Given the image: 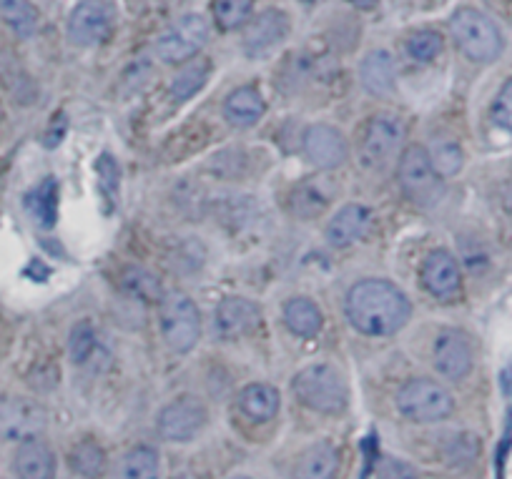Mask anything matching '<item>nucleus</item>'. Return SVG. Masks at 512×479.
I'll return each instance as SVG.
<instances>
[{
  "label": "nucleus",
  "mask_w": 512,
  "mask_h": 479,
  "mask_svg": "<svg viewBox=\"0 0 512 479\" xmlns=\"http://www.w3.org/2000/svg\"><path fill=\"white\" fill-rule=\"evenodd\" d=\"M344 314L364 337H392L410 322L412 304L392 281L362 279L349 289Z\"/></svg>",
  "instance_id": "nucleus-1"
},
{
  "label": "nucleus",
  "mask_w": 512,
  "mask_h": 479,
  "mask_svg": "<svg viewBox=\"0 0 512 479\" xmlns=\"http://www.w3.org/2000/svg\"><path fill=\"white\" fill-rule=\"evenodd\" d=\"M292 392L307 409L319 414H339L347 409L349 387L344 374L332 364H312L294 374Z\"/></svg>",
  "instance_id": "nucleus-2"
},
{
  "label": "nucleus",
  "mask_w": 512,
  "mask_h": 479,
  "mask_svg": "<svg viewBox=\"0 0 512 479\" xmlns=\"http://www.w3.org/2000/svg\"><path fill=\"white\" fill-rule=\"evenodd\" d=\"M450 33L457 48L475 63H492L502 53V33L477 8H460L450 18Z\"/></svg>",
  "instance_id": "nucleus-3"
},
{
  "label": "nucleus",
  "mask_w": 512,
  "mask_h": 479,
  "mask_svg": "<svg viewBox=\"0 0 512 479\" xmlns=\"http://www.w3.org/2000/svg\"><path fill=\"white\" fill-rule=\"evenodd\" d=\"M397 181H400L407 199L417 206H425V209L437 204L445 194V179L432 166L427 148L417 146V143L402 151L400 166H397Z\"/></svg>",
  "instance_id": "nucleus-4"
},
{
  "label": "nucleus",
  "mask_w": 512,
  "mask_h": 479,
  "mask_svg": "<svg viewBox=\"0 0 512 479\" xmlns=\"http://www.w3.org/2000/svg\"><path fill=\"white\" fill-rule=\"evenodd\" d=\"M397 409L410 422L430 424L450 417L455 412V402H452V394L442 384H437L435 379L417 377L410 379L397 392Z\"/></svg>",
  "instance_id": "nucleus-5"
},
{
  "label": "nucleus",
  "mask_w": 512,
  "mask_h": 479,
  "mask_svg": "<svg viewBox=\"0 0 512 479\" xmlns=\"http://www.w3.org/2000/svg\"><path fill=\"white\" fill-rule=\"evenodd\" d=\"M161 332L171 352L189 354L201 339V314L184 291L161 299Z\"/></svg>",
  "instance_id": "nucleus-6"
},
{
  "label": "nucleus",
  "mask_w": 512,
  "mask_h": 479,
  "mask_svg": "<svg viewBox=\"0 0 512 479\" xmlns=\"http://www.w3.org/2000/svg\"><path fill=\"white\" fill-rule=\"evenodd\" d=\"M116 26V8L111 0H81L68 18V38L76 46L93 48L111 38Z\"/></svg>",
  "instance_id": "nucleus-7"
},
{
  "label": "nucleus",
  "mask_w": 512,
  "mask_h": 479,
  "mask_svg": "<svg viewBox=\"0 0 512 479\" xmlns=\"http://www.w3.org/2000/svg\"><path fill=\"white\" fill-rule=\"evenodd\" d=\"M48 427V414L36 399L0 397V439L28 442L38 439Z\"/></svg>",
  "instance_id": "nucleus-8"
},
{
  "label": "nucleus",
  "mask_w": 512,
  "mask_h": 479,
  "mask_svg": "<svg viewBox=\"0 0 512 479\" xmlns=\"http://www.w3.org/2000/svg\"><path fill=\"white\" fill-rule=\"evenodd\" d=\"M206 419H209V412L204 402L191 394H181L161 409L156 417V429L166 442H191L206 427Z\"/></svg>",
  "instance_id": "nucleus-9"
},
{
  "label": "nucleus",
  "mask_w": 512,
  "mask_h": 479,
  "mask_svg": "<svg viewBox=\"0 0 512 479\" xmlns=\"http://www.w3.org/2000/svg\"><path fill=\"white\" fill-rule=\"evenodd\" d=\"M209 41V23L199 13L179 18L156 43V53L164 63H184L199 56L201 48Z\"/></svg>",
  "instance_id": "nucleus-10"
},
{
  "label": "nucleus",
  "mask_w": 512,
  "mask_h": 479,
  "mask_svg": "<svg viewBox=\"0 0 512 479\" xmlns=\"http://www.w3.org/2000/svg\"><path fill=\"white\" fill-rule=\"evenodd\" d=\"M432 362L445 379H452V382L465 379L475 364L470 337L460 329H442L432 344Z\"/></svg>",
  "instance_id": "nucleus-11"
},
{
  "label": "nucleus",
  "mask_w": 512,
  "mask_h": 479,
  "mask_svg": "<svg viewBox=\"0 0 512 479\" xmlns=\"http://www.w3.org/2000/svg\"><path fill=\"white\" fill-rule=\"evenodd\" d=\"M304 156L309 158V164L317 166L322 171L339 169L349 158L347 138L339 128L329 126V123H314L304 131L302 136Z\"/></svg>",
  "instance_id": "nucleus-12"
},
{
  "label": "nucleus",
  "mask_w": 512,
  "mask_h": 479,
  "mask_svg": "<svg viewBox=\"0 0 512 479\" xmlns=\"http://www.w3.org/2000/svg\"><path fill=\"white\" fill-rule=\"evenodd\" d=\"M402 143V126L392 116L369 118L362 136V161L369 169H382L395 158Z\"/></svg>",
  "instance_id": "nucleus-13"
},
{
  "label": "nucleus",
  "mask_w": 512,
  "mask_h": 479,
  "mask_svg": "<svg viewBox=\"0 0 512 479\" xmlns=\"http://www.w3.org/2000/svg\"><path fill=\"white\" fill-rule=\"evenodd\" d=\"M289 36V16L277 8L259 13L249 23L244 33V51L249 58H267L287 41Z\"/></svg>",
  "instance_id": "nucleus-14"
},
{
  "label": "nucleus",
  "mask_w": 512,
  "mask_h": 479,
  "mask_svg": "<svg viewBox=\"0 0 512 479\" xmlns=\"http://www.w3.org/2000/svg\"><path fill=\"white\" fill-rule=\"evenodd\" d=\"M422 284L432 296L442 301H450L460 294L462 289V274L460 264L455 256L445 249L430 251L422 264Z\"/></svg>",
  "instance_id": "nucleus-15"
},
{
  "label": "nucleus",
  "mask_w": 512,
  "mask_h": 479,
  "mask_svg": "<svg viewBox=\"0 0 512 479\" xmlns=\"http://www.w3.org/2000/svg\"><path fill=\"white\" fill-rule=\"evenodd\" d=\"M216 332L221 339H241L259 329L262 309L244 296H229L216 306Z\"/></svg>",
  "instance_id": "nucleus-16"
},
{
  "label": "nucleus",
  "mask_w": 512,
  "mask_h": 479,
  "mask_svg": "<svg viewBox=\"0 0 512 479\" xmlns=\"http://www.w3.org/2000/svg\"><path fill=\"white\" fill-rule=\"evenodd\" d=\"M369 221H372V214H369L367 206L362 204H347L334 214V219L329 221L327 226V241L337 249H344V246H352L354 241L362 239L369 229Z\"/></svg>",
  "instance_id": "nucleus-17"
},
{
  "label": "nucleus",
  "mask_w": 512,
  "mask_h": 479,
  "mask_svg": "<svg viewBox=\"0 0 512 479\" xmlns=\"http://www.w3.org/2000/svg\"><path fill=\"white\" fill-rule=\"evenodd\" d=\"M334 184L329 179H307L302 184L294 186L292 199H289V209L299 219H314V216L322 214L334 199Z\"/></svg>",
  "instance_id": "nucleus-18"
},
{
  "label": "nucleus",
  "mask_w": 512,
  "mask_h": 479,
  "mask_svg": "<svg viewBox=\"0 0 512 479\" xmlns=\"http://www.w3.org/2000/svg\"><path fill=\"white\" fill-rule=\"evenodd\" d=\"M18 479H56V454L43 439L21 442L16 452Z\"/></svg>",
  "instance_id": "nucleus-19"
},
{
  "label": "nucleus",
  "mask_w": 512,
  "mask_h": 479,
  "mask_svg": "<svg viewBox=\"0 0 512 479\" xmlns=\"http://www.w3.org/2000/svg\"><path fill=\"white\" fill-rule=\"evenodd\" d=\"M395 78V61L387 51H372L359 66V81H362L364 91L377 98H387L395 93Z\"/></svg>",
  "instance_id": "nucleus-20"
},
{
  "label": "nucleus",
  "mask_w": 512,
  "mask_h": 479,
  "mask_svg": "<svg viewBox=\"0 0 512 479\" xmlns=\"http://www.w3.org/2000/svg\"><path fill=\"white\" fill-rule=\"evenodd\" d=\"M339 452L332 442H317L299 457L294 479H337Z\"/></svg>",
  "instance_id": "nucleus-21"
},
{
  "label": "nucleus",
  "mask_w": 512,
  "mask_h": 479,
  "mask_svg": "<svg viewBox=\"0 0 512 479\" xmlns=\"http://www.w3.org/2000/svg\"><path fill=\"white\" fill-rule=\"evenodd\" d=\"M264 111H267V103H264L262 93L256 91L254 86L236 88L224 101V116L229 118V123L239 128L256 126V123L262 121Z\"/></svg>",
  "instance_id": "nucleus-22"
},
{
  "label": "nucleus",
  "mask_w": 512,
  "mask_h": 479,
  "mask_svg": "<svg viewBox=\"0 0 512 479\" xmlns=\"http://www.w3.org/2000/svg\"><path fill=\"white\" fill-rule=\"evenodd\" d=\"M279 407H282V397L272 384L254 382L246 384L239 392V409L254 422H269L277 417Z\"/></svg>",
  "instance_id": "nucleus-23"
},
{
  "label": "nucleus",
  "mask_w": 512,
  "mask_h": 479,
  "mask_svg": "<svg viewBox=\"0 0 512 479\" xmlns=\"http://www.w3.org/2000/svg\"><path fill=\"white\" fill-rule=\"evenodd\" d=\"M284 324L289 327V332L297 334L302 339H314L322 332L324 316L322 309L314 304L307 296H294L284 304Z\"/></svg>",
  "instance_id": "nucleus-24"
},
{
  "label": "nucleus",
  "mask_w": 512,
  "mask_h": 479,
  "mask_svg": "<svg viewBox=\"0 0 512 479\" xmlns=\"http://www.w3.org/2000/svg\"><path fill=\"white\" fill-rule=\"evenodd\" d=\"M26 211L43 229H53L58 221V184L56 179H43L36 189L26 194Z\"/></svg>",
  "instance_id": "nucleus-25"
},
{
  "label": "nucleus",
  "mask_w": 512,
  "mask_h": 479,
  "mask_svg": "<svg viewBox=\"0 0 512 479\" xmlns=\"http://www.w3.org/2000/svg\"><path fill=\"white\" fill-rule=\"evenodd\" d=\"M161 477V462L154 447H139L128 449L121 457L116 469V479H159Z\"/></svg>",
  "instance_id": "nucleus-26"
},
{
  "label": "nucleus",
  "mask_w": 512,
  "mask_h": 479,
  "mask_svg": "<svg viewBox=\"0 0 512 479\" xmlns=\"http://www.w3.org/2000/svg\"><path fill=\"white\" fill-rule=\"evenodd\" d=\"M71 469L83 479H101L108 469V457L103 447L93 439H83L71 449Z\"/></svg>",
  "instance_id": "nucleus-27"
},
{
  "label": "nucleus",
  "mask_w": 512,
  "mask_h": 479,
  "mask_svg": "<svg viewBox=\"0 0 512 479\" xmlns=\"http://www.w3.org/2000/svg\"><path fill=\"white\" fill-rule=\"evenodd\" d=\"M211 63L206 58H196V61H189L179 73H176L174 83H171V96L174 101H189L191 96L201 91L209 81Z\"/></svg>",
  "instance_id": "nucleus-28"
},
{
  "label": "nucleus",
  "mask_w": 512,
  "mask_h": 479,
  "mask_svg": "<svg viewBox=\"0 0 512 479\" xmlns=\"http://www.w3.org/2000/svg\"><path fill=\"white\" fill-rule=\"evenodd\" d=\"M121 284L134 299L146 301V304H161V299L166 296L164 289H161V281L151 271L141 269V266H131V269L123 271Z\"/></svg>",
  "instance_id": "nucleus-29"
},
{
  "label": "nucleus",
  "mask_w": 512,
  "mask_h": 479,
  "mask_svg": "<svg viewBox=\"0 0 512 479\" xmlns=\"http://www.w3.org/2000/svg\"><path fill=\"white\" fill-rule=\"evenodd\" d=\"M427 153H430L432 166H435V171L442 179H452V176L460 174L462 166H465V151H462L460 143L452 141V138H440V141L432 143V148Z\"/></svg>",
  "instance_id": "nucleus-30"
},
{
  "label": "nucleus",
  "mask_w": 512,
  "mask_h": 479,
  "mask_svg": "<svg viewBox=\"0 0 512 479\" xmlns=\"http://www.w3.org/2000/svg\"><path fill=\"white\" fill-rule=\"evenodd\" d=\"M0 18L23 38L31 36L38 26V11L31 0H0Z\"/></svg>",
  "instance_id": "nucleus-31"
},
{
  "label": "nucleus",
  "mask_w": 512,
  "mask_h": 479,
  "mask_svg": "<svg viewBox=\"0 0 512 479\" xmlns=\"http://www.w3.org/2000/svg\"><path fill=\"white\" fill-rule=\"evenodd\" d=\"M254 0H214L211 11H214L216 23L224 31H234V28L244 26L246 18L251 16Z\"/></svg>",
  "instance_id": "nucleus-32"
},
{
  "label": "nucleus",
  "mask_w": 512,
  "mask_h": 479,
  "mask_svg": "<svg viewBox=\"0 0 512 479\" xmlns=\"http://www.w3.org/2000/svg\"><path fill=\"white\" fill-rule=\"evenodd\" d=\"M442 46H445V41H442V36L437 31H417L407 38L405 51L412 61L430 63L440 56Z\"/></svg>",
  "instance_id": "nucleus-33"
},
{
  "label": "nucleus",
  "mask_w": 512,
  "mask_h": 479,
  "mask_svg": "<svg viewBox=\"0 0 512 479\" xmlns=\"http://www.w3.org/2000/svg\"><path fill=\"white\" fill-rule=\"evenodd\" d=\"M98 354L96 332L88 322H81L71 332V357L76 364H88Z\"/></svg>",
  "instance_id": "nucleus-34"
},
{
  "label": "nucleus",
  "mask_w": 512,
  "mask_h": 479,
  "mask_svg": "<svg viewBox=\"0 0 512 479\" xmlns=\"http://www.w3.org/2000/svg\"><path fill=\"white\" fill-rule=\"evenodd\" d=\"M96 174H98V189H101L103 199H106L108 204H116L118 184H121V169H118V164L108 156V153H103V156L96 161Z\"/></svg>",
  "instance_id": "nucleus-35"
},
{
  "label": "nucleus",
  "mask_w": 512,
  "mask_h": 479,
  "mask_svg": "<svg viewBox=\"0 0 512 479\" xmlns=\"http://www.w3.org/2000/svg\"><path fill=\"white\" fill-rule=\"evenodd\" d=\"M492 121L495 126H500L502 131L512 133V78H507L502 83L500 93L495 96V103H492Z\"/></svg>",
  "instance_id": "nucleus-36"
},
{
  "label": "nucleus",
  "mask_w": 512,
  "mask_h": 479,
  "mask_svg": "<svg viewBox=\"0 0 512 479\" xmlns=\"http://www.w3.org/2000/svg\"><path fill=\"white\" fill-rule=\"evenodd\" d=\"M480 447H477L475 437H455L447 447L445 457L450 464H470L477 457Z\"/></svg>",
  "instance_id": "nucleus-37"
},
{
  "label": "nucleus",
  "mask_w": 512,
  "mask_h": 479,
  "mask_svg": "<svg viewBox=\"0 0 512 479\" xmlns=\"http://www.w3.org/2000/svg\"><path fill=\"white\" fill-rule=\"evenodd\" d=\"M415 477V472H412L410 467H407L405 462H400V459H384L382 464V479H412Z\"/></svg>",
  "instance_id": "nucleus-38"
},
{
  "label": "nucleus",
  "mask_w": 512,
  "mask_h": 479,
  "mask_svg": "<svg viewBox=\"0 0 512 479\" xmlns=\"http://www.w3.org/2000/svg\"><path fill=\"white\" fill-rule=\"evenodd\" d=\"M349 3H352V6H357V8H364V11H369V8L377 6L379 0H349Z\"/></svg>",
  "instance_id": "nucleus-39"
},
{
  "label": "nucleus",
  "mask_w": 512,
  "mask_h": 479,
  "mask_svg": "<svg viewBox=\"0 0 512 479\" xmlns=\"http://www.w3.org/2000/svg\"><path fill=\"white\" fill-rule=\"evenodd\" d=\"M302 3H307V6H317V3H322V0H302Z\"/></svg>",
  "instance_id": "nucleus-40"
},
{
  "label": "nucleus",
  "mask_w": 512,
  "mask_h": 479,
  "mask_svg": "<svg viewBox=\"0 0 512 479\" xmlns=\"http://www.w3.org/2000/svg\"><path fill=\"white\" fill-rule=\"evenodd\" d=\"M234 479H249V477H234Z\"/></svg>",
  "instance_id": "nucleus-41"
}]
</instances>
